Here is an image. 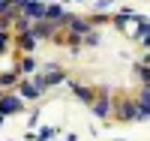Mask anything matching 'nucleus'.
Masks as SVG:
<instances>
[{"label": "nucleus", "instance_id": "obj_1", "mask_svg": "<svg viewBox=\"0 0 150 141\" xmlns=\"http://www.w3.org/2000/svg\"><path fill=\"white\" fill-rule=\"evenodd\" d=\"M117 117H120V120H144V114H141V108L135 105L129 96H123V99L117 102Z\"/></svg>", "mask_w": 150, "mask_h": 141}, {"label": "nucleus", "instance_id": "obj_2", "mask_svg": "<svg viewBox=\"0 0 150 141\" xmlns=\"http://www.w3.org/2000/svg\"><path fill=\"white\" fill-rule=\"evenodd\" d=\"M39 81H42V87H54L60 81H66V72L57 69V63H45V72L39 75Z\"/></svg>", "mask_w": 150, "mask_h": 141}, {"label": "nucleus", "instance_id": "obj_3", "mask_svg": "<svg viewBox=\"0 0 150 141\" xmlns=\"http://www.w3.org/2000/svg\"><path fill=\"white\" fill-rule=\"evenodd\" d=\"M18 90H21V99H39V96L45 93V87H42V81H39V75H36V78L21 81Z\"/></svg>", "mask_w": 150, "mask_h": 141}, {"label": "nucleus", "instance_id": "obj_4", "mask_svg": "<svg viewBox=\"0 0 150 141\" xmlns=\"http://www.w3.org/2000/svg\"><path fill=\"white\" fill-rule=\"evenodd\" d=\"M90 105H93V114H96V117H108V114H111V102H108V93H105V90H99V93L93 96Z\"/></svg>", "mask_w": 150, "mask_h": 141}, {"label": "nucleus", "instance_id": "obj_5", "mask_svg": "<svg viewBox=\"0 0 150 141\" xmlns=\"http://www.w3.org/2000/svg\"><path fill=\"white\" fill-rule=\"evenodd\" d=\"M21 105H24V102H21V96H0V114H18L21 111Z\"/></svg>", "mask_w": 150, "mask_h": 141}, {"label": "nucleus", "instance_id": "obj_6", "mask_svg": "<svg viewBox=\"0 0 150 141\" xmlns=\"http://www.w3.org/2000/svg\"><path fill=\"white\" fill-rule=\"evenodd\" d=\"M66 24H69V30H72V36H81L84 33H90V21H84V18H75V15H66Z\"/></svg>", "mask_w": 150, "mask_h": 141}, {"label": "nucleus", "instance_id": "obj_7", "mask_svg": "<svg viewBox=\"0 0 150 141\" xmlns=\"http://www.w3.org/2000/svg\"><path fill=\"white\" fill-rule=\"evenodd\" d=\"M72 93L78 96L81 102H87V105H90L93 96H96V93H93V87H84V84H72Z\"/></svg>", "mask_w": 150, "mask_h": 141}, {"label": "nucleus", "instance_id": "obj_8", "mask_svg": "<svg viewBox=\"0 0 150 141\" xmlns=\"http://www.w3.org/2000/svg\"><path fill=\"white\" fill-rule=\"evenodd\" d=\"M36 69H39V63H36V57H30V54L18 63V72H24V75H33Z\"/></svg>", "mask_w": 150, "mask_h": 141}, {"label": "nucleus", "instance_id": "obj_9", "mask_svg": "<svg viewBox=\"0 0 150 141\" xmlns=\"http://www.w3.org/2000/svg\"><path fill=\"white\" fill-rule=\"evenodd\" d=\"M18 45H21V51H27V54H30V51L36 48V36L27 30V33H21V39H18Z\"/></svg>", "mask_w": 150, "mask_h": 141}, {"label": "nucleus", "instance_id": "obj_10", "mask_svg": "<svg viewBox=\"0 0 150 141\" xmlns=\"http://www.w3.org/2000/svg\"><path fill=\"white\" fill-rule=\"evenodd\" d=\"M18 81V72H0V87H12Z\"/></svg>", "mask_w": 150, "mask_h": 141}, {"label": "nucleus", "instance_id": "obj_11", "mask_svg": "<svg viewBox=\"0 0 150 141\" xmlns=\"http://www.w3.org/2000/svg\"><path fill=\"white\" fill-rule=\"evenodd\" d=\"M54 132H57V129H54V126H45V129H39V135H36L33 141H48V138H51Z\"/></svg>", "mask_w": 150, "mask_h": 141}, {"label": "nucleus", "instance_id": "obj_12", "mask_svg": "<svg viewBox=\"0 0 150 141\" xmlns=\"http://www.w3.org/2000/svg\"><path fill=\"white\" fill-rule=\"evenodd\" d=\"M6 48H9V33H6V30H0V54H3Z\"/></svg>", "mask_w": 150, "mask_h": 141}, {"label": "nucleus", "instance_id": "obj_13", "mask_svg": "<svg viewBox=\"0 0 150 141\" xmlns=\"http://www.w3.org/2000/svg\"><path fill=\"white\" fill-rule=\"evenodd\" d=\"M81 39H84V45H96V42H99V36H96V33H84Z\"/></svg>", "mask_w": 150, "mask_h": 141}]
</instances>
